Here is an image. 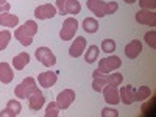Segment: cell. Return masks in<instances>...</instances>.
<instances>
[{"label": "cell", "instance_id": "6da1fadb", "mask_svg": "<svg viewBox=\"0 0 156 117\" xmlns=\"http://www.w3.org/2000/svg\"><path fill=\"white\" fill-rule=\"evenodd\" d=\"M36 33H37V23L34 20H27L23 25H20V27H16L14 37L22 45L28 47V45L33 44V37H34Z\"/></svg>", "mask_w": 156, "mask_h": 117}, {"label": "cell", "instance_id": "7a4b0ae2", "mask_svg": "<svg viewBox=\"0 0 156 117\" xmlns=\"http://www.w3.org/2000/svg\"><path fill=\"white\" fill-rule=\"evenodd\" d=\"M37 89V84H36V80L33 76H27L25 80H22L16 89H14V95L20 100H25V98H28L30 94H33L34 90Z\"/></svg>", "mask_w": 156, "mask_h": 117}, {"label": "cell", "instance_id": "3957f363", "mask_svg": "<svg viewBox=\"0 0 156 117\" xmlns=\"http://www.w3.org/2000/svg\"><path fill=\"white\" fill-rule=\"evenodd\" d=\"M34 56L39 62H42L45 67H51L56 64V56L53 55V51L48 47H37L36 51H34Z\"/></svg>", "mask_w": 156, "mask_h": 117}, {"label": "cell", "instance_id": "277c9868", "mask_svg": "<svg viewBox=\"0 0 156 117\" xmlns=\"http://www.w3.org/2000/svg\"><path fill=\"white\" fill-rule=\"evenodd\" d=\"M78 30V22L75 17H67L66 20H64L62 23V28L59 31V37L62 39V41H70V39L75 36Z\"/></svg>", "mask_w": 156, "mask_h": 117}, {"label": "cell", "instance_id": "5b68a950", "mask_svg": "<svg viewBox=\"0 0 156 117\" xmlns=\"http://www.w3.org/2000/svg\"><path fill=\"white\" fill-rule=\"evenodd\" d=\"M120 66H122V61H120L119 56H106V58L100 59L98 70L103 72V73H111L112 70L119 69Z\"/></svg>", "mask_w": 156, "mask_h": 117}, {"label": "cell", "instance_id": "8992f818", "mask_svg": "<svg viewBox=\"0 0 156 117\" xmlns=\"http://www.w3.org/2000/svg\"><path fill=\"white\" fill-rule=\"evenodd\" d=\"M75 101V90L73 89H64L62 92L56 95V105L59 109H67L72 103Z\"/></svg>", "mask_w": 156, "mask_h": 117}, {"label": "cell", "instance_id": "52a82bcc", "mask_svg": "<svg viewBox=\"0 0 156 117\" xmlns=\"http://www.w3.org/2000/svg\"><path fill=\"white\" fill-rule=\"evenodd\" d=\"M55 14H58L56 6L50 5V3H44V5H39L34 9V17L39 20H45V19H51L55 17Z\"/></svg>", "mask_w": 156, "mask_h": 117}, {"label": "cell", "instance_id": "ba28073f", "mask_svg": "<svg viewBox=\"0 0 156 117\" xmlns=\"http://www.w3.org/2000/svg\"><path fill=\"white\" fill-rule=\"evenodd\" d=\"M136 20H137V23L154 27L156 25V12L150 11V9H140L136 12Z\"/></svg>", "mask_w": 156, "mask_h": 117}, {"label": "cell", "instance_id": "9c48e42d", "mask_svg": "<svg viewBox=\"0 0 156 117\" xmlns=\"http://www.w3.org/2000/svg\"><path fill=\"white\" fill-rule=\"evenodd\" d=\"M28 100V106L31 111H39L42 106H44V103H45V97L42 94V90L41 89H36L33 94H30V97L27 98Z\"/></svg>", "mask_w": 156, "mask_h": 117}, {"label": "cell", "instance_id": "30bf717a", "mask_svg": "<svg viewBox=\"0 0 156 117\" xmlns=\"http://www.w3.org/2000/svg\"><path fill=\"white\" fill-rule=\"evenodd\" d=\"M86 6L90 12H94L95 17L106 16V2H103V0H87Z\"/></svg>", "mask_w": 156, "mask_h": 117}, {"label": "cell", "instance_id": "8fae6325", "mask_svg": "<svg viewBox=\"0 0 156 117\" xmlns=\"http://www.w3.org/2000/svg\"><path fill=\"white\" fill-rule=\"evenodd\" d=\"M84 50H86V37L78 36V37H75V41L72 42V45L69 48V55L72 58H80L84 53Z\"/></svg>", "mask_w": 156, "mask_h": 117}, {"label": "cell", "instance_id": "7c38bea8", "mask_svg": "<svg viewBox=\"0 0 156 117\" xmlns=\"http://www.w3.org/2000/svg\"><path fill=\"white\" fill-rule=\"evenodd\" d=\"M123 51H125L126 58H129V59H136V58L142 53V42L137 41V39H133V41H129V42L125 45Z\"/></svg>", "mask_w": 156, "mask_h": 117}, {"label": "cell", "instance_id": "4fadbf2b", "mask_svg": "<svg viewBox=\"0 0 156 117\" xmlns=\"http://www.w3.org/2000/svg\"><path fill=\"white\" fill-rule=\"evenodd\" d=\"M101 90H103V97H105L106 103H109V105H117V103H120L119 89H117L115 86H109V84H106Z\"/></svg>", "mask_w": 156, "mask_h": 117}, {"label": "cell", "instance_id": "5bb4252c", "mask_svg": "<svg viewBox=\"0 0 156 117\" xmlns=\"http://www.w3.org/2000/svg\"><path fill=\"white\" fill-rule=\"evenodd\" d=\"M37 81H39V84H41V87L48 89V87H51L58 81V73L56 72H51V70L42 72V73L37 75Z\"/></svg>", "mask_w": 156, "mask_h": 117}, {"label": "cell", "instance_id": "9a60e30c", "mask_svg": "<svg viewBox=\"0 0 156 117\" xmlns=\"http://www.w3.org/2000/svg\"><path fill=\"white\" fill-rule=\"evenodd\" d=\"M22 111V105L19 100H9L3 111H0V117H16Z\"/></svg>", "mask_w": 156, "mask_h": 117}, {"label": "cell", "instance_id": "2e32d148", "mask_svg": "<svg viewBox=\"0 0 156 117\" xmlns=\"http://www.w3.org/2000/svg\"><path fill=\"white\" fill-rule=\"evenodd\" d=\"M119 95H120V101L123 103V105H131V103H134L136 89L131 84H126L125 87H122L119 90Z\"/></svg>", "mask_w": 156, "mask_h": 117}, {"label": "cell", "instance_id": "e0dca14e", "mask_svg": "<svg viewBox=\"0 0 156 117\" xmlns=\"http://www.w3.org/2000/svg\"><path fill=\"white\" fill-rule=\"evenodd\" d=\"M92 76H94V81H92V89L95 92H100V90L106 86V80H108V73H103L100 72L98 69L92 72Z\"/></svg>", "mask_w": 156, "mask_h": 117}, {"label": "cell", "instance_id": "ac0fdd59", "mask_svg": "<svg viewBox=\"0 0 156 117\" xmlns=\"http://www.w3.org/2000/svg\"><path fill=\"white\" fill-rule=\"evenodd\" d=\"M14 78V72H12L9 62H0V81L3 84H9Z\"/></svg>", "mask_w": 156, "mask_h": 117}, {"label": "cell", "instance_id": "d6986e66", "mask_svg": "<svg viewBox=\"0 0 156 117\" xmlns=\"http://www.w3.org/2000/svg\"><path fill=\"white\" fill-rule=\"evenodd\" d=\"M0 25L8 28H14L19 25V17L16 14H11V12H3V14H0Z\"/></svg>", "mask_w": 156, "mask_h": 117}, {"label": "cell", "instance_id": "ffe728a7", "mask_svg": "<svg viewBox=\"0 0 156 117\" xmlns=\"http://www.w3.org/2000/svg\"><path fill=\"white\" fill-rule=\"evenodd\" d=\"M28 62H30V55L27 53V51H22V53H19V55H16L14 58H12V67H14L16 70H22Z\"/></svg>", "mask_w": 156, "mask_h": 117}, {"label": "cell", "instance_id": "44dd1931", "mask_svg": "<svg viewBox=\"0 0 156 117\" xmlns=\"http://www.w3.org/2000/svg\"><path fill=\"white\" fill-rule=\"evenodd\" d=\"M98 53H100V48H98L97 45H90V47H87V50H84V61H86L87 64L95 62L97 58H98Z\"/></svg>", "mask_w": 156, "mask_h": 117}, {"label": "cell", "instance_id": "7402d4cb", "mask_svg": "<svg viewBox=\"0 0 156 117\" xmlns=\"http://www.w3.org/2000/svg\"><path fill=\"white\" fill-rule=\"evenodd\" d=\"M83 30L86 33H97L98 31V22L94 17H86L83 20Z\"/></svg>", "mask_w": 156, "mask_h": 117}, {"label": "cell", "instance_id": "603a6c76", "mask_svg": "<svg viewBox=\"0 0 156 117\" xmlns=\"http://www.w3.org/2000/svg\"><path fill=\"white\" fill-rule=\"evenodd\" d=\"M64 9H66V14H78L81 11V5L78 0H66Z\"/></svg>", "mask_w": 156, "mask_h": 117}, {"label": "cell", "instance_id": "cb8c5ba5", "mask_svg": "<svg viewBox=\"0 0 156 117\" xmlns=\"http://www.w3.org/2000/svg\"><path fill=\"white\" fill-rule=\"evenodd\" d=\"M151 95V89L150 86H140L136 90V95H134V101H144Z\"/></svg>", "mask_w": 156, "mask_h": 117}, {"label": "cell", "instance_id": "d4e9b609", "mask_svg": "<svg viewBox=\"0 0 156 117\" xmlns=\"http://www.w3.org/2000/svg\"><path fill=\"white\" fill-rule=\"evenodd\" d=\"M112 73V72H111ZM123 83V75L122 73H119V72H117V73H112V75H109L108 73V80H106V84H109V86H120Z\"/></svg>", "mask_w": 156, "mask_h": 117}, {"label": "cell", "instance_id": "484cf974", "mask_svg": "<svg viewBox=\"0 0 156 117\" xmlns=\"http://www.w3.org/2000/svg\"><path fill=\"white\" fill-rule=\"evenodd\" d=\"M59 106L56 105V101H50L48 105H47V108H45V117H58L59 115Z\"/></svg>", "mask_w": 156, "mask_h": 117}, {"label": "cell", "instance_id": "4316f807", "mask_svg": "<svg viewBox=\"0 0 156 117\" xmlns=\"http://www.w3.org/2000/svg\"><path fill=\"white\" fill-rule=\"evenodd\" d=\"M9 41H11V33H9L8 30L0 31V51L5 50V48L8 47Z\"/></svg>", "mask_w": 156, "mask_h": 117}, {"label": "cell", "instance_id": "83f0119b", "mask_svg": "<svg viewBox=\"0 0 156 117\" xmlns=\"http://www.w3.org/2000/svg\"><path fill=\"white\" fill-rule=\"evenodd\" d=\"M101 50L105 51V53H112L115 50V42L112 39H103L101 41Z\"/></svg>", "mask_w": 156, "mask_h": 117}, {"label": "cell", "instance_id": "f1b7e54d", "mask_svg": "<svg viewBox=\"0 0 156 117\" xmlns=\"http://www.w3.org/2000/svg\"><path fill=\"white\" fill-rule=\"evenodd\" d=\"M139 6H140V9L153 11L156 8V0H139Z\"/></svg>", "mask_w": 156, "mask_h": 117}, {"label": "cell", "instance_id": "f546056e", "mask_svg": "<svg viewBox=\"0 0 156 117\" xmlns=\"http://www.w3.org/2000/svg\"><path fill=\"white\" fill-rule=\"evenodd\" d=\"M145 42H147L151 48H156V31H154V30L145 33Z\"/></svg>", "mask_w": 156, "mask_h": 117}, {"label": "cell", "instance_id": "4dcf8cb0", "mask_svg": "<svg viewBox=\"0 0 156 117\" xmlns=\"http://www.w3.org/2000/svg\"><path fill=\"white\" fill-rule=\"evenodd\" d=\"M119 115V111L112 109V108H103L101 109V117H117Z\"/></svg>", "mask_w": 156, "mask_h": 117}, {"label": "cell", "instance_id": "1f68e13d", "mask_svg": "<svg viewBox=\"0 0 156 117\" xmlns=\"http://www.w3.org/2000/svg\"><path fill=\"white\" fill-rule=\"evenodd\" d=\"M64 5H66V0H56V11H58V14H61V16H66Z\"/></svg>", "mask_w": 156, "mask_h": 117}, {"label": "cell", "instance_id": "d6a6232c", "mask_svg": "<svg viewBox=\"0 0 156 117\" xmlns=\"http://www.w3.org/2000/svg\"><path fill=\"white\" fill-rule=\"evenodd\" d=\"M119 9V5L115 2H108L106 3V14H114V12Z\"/></svg>", "mask_w": 156, "mask_h": 117}, {"label": "cell", "instance_id": "836d02e7", "mask_svg": "<svg viewBox=\"0 0 156 117\" xmlns=\"http://www.w3.org/2000/svg\"><path fill=\"white\" fill-rule=\"evenodd\" d=\"M9 8H11V5L6 2V3H3V5H0V14H3V12H8L9 11Z\"/></svg>", "mask_w": 156, "mask_h": 117}, {"label": "cell", "instance_id": "e575fe53", "mask_svg": "<svg viewBox=\"0 0 156 117\" xmlns=\"http://www.w3.org/2000/svg\"><path fill=\"white\" fill-rule=\"evenodd\" d=\"M125 2H126V3H129V5H131V3H134V2H137V0H125Z\"/></svg>", "mask_w": 156, "mask_h": 117}, {"label": "cell", "instance_id": "d590c367", "mask_svg": "<svg viewBox=\"0 0 156 117\" xmlns=\"http://www.w3.org/2000/svg\"><path fill=\"white\" fill-rule=\"evenodd\" d=\"M3 3H6V0H0V5H3Z\"/></svg>", "mask_w": 156, "mask_h": 117}]
</instances>
